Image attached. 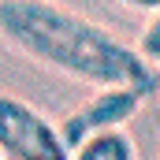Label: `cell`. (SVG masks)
<instances>
[{"label": "cell", "mask_w": 160, "mask_h": 160, "mask_svg": "<svg viewBox=\"0 0 160 160\" xmlns=\"http://www.w3.org/2000/svg\"><path fill=\"white\" fill-rule=\"evenodd\" d=\"M0 157L4 160H71L60 130L26 101L0 93Z\"/></svg>", "instance_id": "cell-2"}, {"label": "cell", "mask_w": 160, "mask_h": 160, "mask_svg": "<svg viewBox=\"0 0 160 160\" xmlns=\"http://www.w3.org/2000/svg\"><path fill=\"white\" fill-rule=\"evenodd\" d=\"M0 160H4V157H0Z\"/></svg>", "instance_id": "cell-7"}, {"label": "cell", "mask_w": 160, "mask_h": 160, "mask_svg": "<svg viewBox=\"0 0 160 160\" xmlns=\"http://www.w3.org/2000/svg\"><path fill=\"white\" fill-rule=\"evenodd\" d=\"M71 160H134V145L130 138L116 130H101V134H89L78 149L71 153Z\"/></svg>", "instance_id": "cell-4"}, {"label": "cell", "mask_w": 160, "mask_h": 160, "mask_svg": "<svg viewBox=\"0 0 160 160\" xmlns=\"http://www.w3.org/2000/svg\"><path fill=\"white\" fill-rule=\"evenodd\" d=\"M138 52H142L153 67H160V15L149 22V30L142 34V48H138Z\"/></svg>", "instance_id": "cell-5"}, {"label": "cell", "mask_w": 160, "mask_h": 160, "mask_svg": "<svg viewBox=\"0 0 160 160\" xmlns=\"http://www.w3.org/2000/svg\"><path fill=\"white\" fill-rule=\"evenodd\" d=\"M142 93L138 89H127V86H112V89H101L93 101H86L75 116H67L60 127V138L67 149H78L89 134H101V130H116L127 119L138 116L142 108Z\"/></svg>", "instance_id": "cell-3"}, {"label": "cell", "mask_w": 160, "mask_h": 160, "mask_svg": "<svg viewBox=\"0 0 160 160\" xmlns=\"http://www.w3.org/2000/svg\"><path fill=\"white\" fill-rule=\"evenodd\" d=\"M0 34L38 63L101 89L127 86L153 97L160 86L157 67L138 48L52 0H0Z\"/></svg>", "instance_id": "cell-1"}, {"label": "cell", "mask_w": 160, "mask_h": 160, "mask_svg": "<svg viewBox=\"0 0 160 160\" xmlns=\"http://www.w3.org/2000/svg\"><path fill=\"white\" fill-rule=\"evenodd\" d=\"M127 8H138V11H160V0H123Z\"/></svg>", "instance_id": "cell-6"}]
</instances>
